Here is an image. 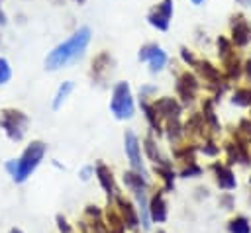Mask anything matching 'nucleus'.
I'll use <instances>...</instances> for the list:
<instances>
[{
    "label": "nucleus",
    "mask_w": 251,
    "mask_h": 233,
    "mask_svg": "<svg viewBox=\"0 0 251 233\" xmlns=\"http://www.w3.org/2000/svg\"><path fill=\"white\" fill-rule=\"evenodd\" d=\"M45 155V145L41 141H33L25 147V151L22 153V157L16 161V172H14V182H24L35 168L37 164L43 161Z\"/></svg>",
    "instance_id": "2"
},
{
    "label": "nucleus",
    "mask_w": 251,
    "mask_h": 233,
    "mask_svg": "<svg viewBox=\"0 0 251 233\" xmlns=\"http://www.w3.org/2000/svg\"><path fill=\"white\" fill-rule=\"evenodd\" d=\"M218 49H220V55H222L224 59L229 57V43H227V39L220 37V39H218Z\"/></svg>",
    "instance_id": "30"
},
{
    "label": "nucleus",
    "mask_w": 251,
    "mask_h": 233,
    "mask_svg": "<svg viewBox=\"0 0 251 233\" xmlns=\"http://www.w3.org/2000/svg\"><path fill=\"white\" fill-rule=\"evenodd\" d=\"M202 174V168L196 164V163H188L182 170H180V176L182 178H192V176H200Z\"/></svg>",
    "instance_id": "26"
},
{
    "label": "nucleus",
    "mask_w": 251,
    "mask_h": 233,
    "mask_svg": "<svg viewBox=\"0 0 251 233\" xmlns=\"http://www.w3.org/2000/svg\"><path fill=\"white\" fill-rule=\"evenodd\" d=\"M10 233H24V231H22V229H18V227H12V229H10Z\"/></svg>",
    "instance_id": "38"
},
{
    "label": "nucleus",
    "mask_w": 251,
    "mask_h": 233,
    "mask_svg": "<svg viewBox=\"0 0 251 233\" xmlns=\"http://www.w3.org/2000/svg\"><path fill=\"white\" fill-rule=\"evenodd\" d=\"M71 90H73V82H71V80H67V82H63V84L59 86V90H57V94H55V100H53V108H55V110L61 108V104L67 100V96L71 94Z\"/></svg>",
    "instance_id": "21"
},
{
    "label": "nucleus",
    "mask_w": 251,
    "mask_h": 233,
    "mask_svg": "<svg viewBox=\"0 0 251 233\" xmlns=\"http://www.w3.org/2000/svg\"><path fill=\"white\" fill-rule=\"evenodd\" d=\"M226 65H227V76L229 78H237L239 76V61H237V57H227L226 59Z\"/></svg>",
    "instance_id": "27"
},
{
    "label": "nucleus",
    "mask_w": 251,
    "mask_h": 233,
    "mask_svg": "<svg viewBox=\"0 0 251 233\" xmlns=\"http://www.w3.org/2000/svg\"><path fill=\"white\" fill-rule=\"evenodd\" d=\"M220 206H222L224 210H231V208H233V198H231L229 194L220 196Z\"/></svg>",
    "instance_id": "32"
},
{
    "label": "nucleus",
    "mask_w": 251,
    "mask_h": 233,
    "mask_svg": "<svg viewBox=\"0 0 251 233\" xmlns=\"http://www.w3.org/2000/svg\"><path fill=\"white\" fill-rule=\"evenodd\" d=\"M0 125L12 141H20L27 127V117L20 110H4L0 114Z\"/></svg>",
    "instance_id": "4"
},
{
    "label": "nucleus",
    "mask_w": 251,
    "mask_h": 233,
    "mask_svg": "<svg viewBox=\"0 0 251 233\" xmlns=\"http://www.w3.org/2000/svg\"><path fill=\"white\" fill-rule=\"evenodd\" d=\"M169 215V210H167V200H165V192L163 190H157L155 196L149 200V217L157 223H163Z\"/></svg>",
    "instance_id": "9"
},
{
    "label": "nucleus",
    "mask_w": 251,
    "mask_h": 233,
    "mask_svg": "<svg viewBox=\"0 0 251 233\" xmlns=\"http://www.w3.org/2000/svg\"><path fill=\"white\" fill-rule=\"evenodd\" d=\"M116 204H118V213H120V217H122L126 229H129V231L137 229V227H139L137 208H135L129 200H126L124 196H116Z\"/></svg>",
    "instance_id": "6"
},
{
    "label": "nucleus",
    "mask_w": 251,
    "mask_h": 233,
    "mask_svg": "<svg viewBox=\"0 0 251 233\" xmlns=\"http://www.w3.org/2000/svg\"><path fill=\"white\" fill-rule=\"evenodd\" d=\"M139 59H141V61H149L153 72H155V70H161V69L165 67V63H167V55H165L157 45H145V47H141Z\"/></svg>",
    "instance_id": "8"
},
{
    "label": "nucleus",
    "mask_w": 251,
    "mask_h": 233,
    "mask_svg": "<svg viewBox=\"0 0 251 233\" xmlns=\"http://www.w3.org/2000/svg\"><path fill=\"white\" fill-rule=\"evenodd\" d=\"M182 57H184V61H188V63H194V57H192V53H188L186 49H182Z\"/></svg>",
    "instance_id": "35"
},
{
    "label": "nucleus",
    "mask_w": 251,
    "mask_h": 233,
    "mask_svg": "<svg viewBox=\"0 0 251 233\" xmlns=\"http://www.w3.org/2000/svg\"><path fill=\"white\" fill-rule=\"evenodd\" d=\"M0 23H6V18H4V14H2V10H0Z\"/></svg>",
    "instance_id": "39"
},
{
    "label": "nucleus",
    "mask_w": 251,
    "mask_h": 233,
    "mask_svg": "<svg viewBox=\"0 0 251 233\" xmlns=\"http://www.w3.org/2000/svg\"><path fill=\"white\" fill-rule=\"evenodd\" d=\"M196 88H198V82H196L194 74H190V72H182V74H180V78H178L176 90H178V94L182 96V100H184V102H190V100L194 98Z\"/></svg>",
    "instance_id": "12"
},
{
    "label": "nucleus",
    "mask_w": 251,
    "mask_h": 233,
    "mask_svg": "<svg viewBox=\"0 0 251 233\" xmlns=\"http://www.w3.org/2000/svg\"><path fill=\"white\" fill-rule=\"evenodd\" d=\"M226 151H227L229 163H243V164H247L249 159H251L249 153H247V149H245V145H243V141L227 143V145H226Z\"/></svg>",
    "instance_id": "15"
},
{
    "label": "nucleus",
    "mask_w": 251,
    "mask_h": 233,
    "mask_svg": "<svg viewBox=\"0 0 251 233\" xmlns=\"http://www.w3.org/2000/svg\"><path fill=\"white\" fill-rule=\"evenodd\" d=\"M233 104H237V106H251V88H239V90H235Z\"/></svg>",
    "instance_id": "23"
},
{
    "label": "nucleus",
    "mask_w": 251,
    "mask_h": 233,
    "mask_svg": "<svg viewBox=\"0 0 251 233\" xmlns=\"http://www.w3.org/2000/svg\"><path fill=\"white\" fill-rule=\"evenodd\" d=\"M157 233H167V231H163V229H157Z\"/></svg>",
    "instance_id": "40"
},
{
    "label": "nucleus",
    "mask_w": 251,
    "mask_h": 233,
    "mask_svg": "<svg viewBox=\"0 0 251 233\" xmlns=\"http://www.w3.org/2000/svg\"><path fill=\"white\" fill-rule=\"evenodd\" d=\"M239 4H243V6H251V0H237Z\"/></svg>",
    "instance_id": "37"
},
{
    "label": "nucleus",
    "mask_w": 251,
    "mask_h": 233,
    "mask_svg": "<svg viewBox=\"0 0 251 233\" xmlns=\"http://www.w3.org/2000/svg\"><path fill=\"white\" fill-rule=\"evenodd\" d=\"M249 184H251V178H249Z\"/></svg>",
    "instance_id": "42"
},
{
    "label": "nucleus",
    "mask_w": 251,
    "mask_h": 233,
    "mask_svg": "<svg viewBox=\"0 0 251 233\" xmlns=\"http://www.w3.org/2000/svg\"><path fill=\"white\" fill-rule=\"evenodd\" d=\"M90 174H92V166H84V168L80 170V178H82V180H88Z\"/></svg>",
    "instance_id": "34"
},
{
    "label": "nucleus",
    "mask_w": 251,
    "mask_h": 233,
    "mask_svg": "<svg viewBox=\"0 0 251 233\" xmlns=\"http://www.w3.org/2000/svg\"><path fill=\"white\" fill-rule=\"evenodd\" d=\"M135 208H137V215H139V225H143V229H149L151 223H149V200H147V194L145 190H135Z\"/></svg>",
    "instance_id": "13"
},
{
    "label": "nucleus",
    "mask_w": 251,
    "mask_h": 233,
    "mask_svg": "<svg viewBox=\"0 0 251 233\" xmlns=\"http://www.w3.org/2000/svg\"><path fill=\"white\" fill-rule=\"evenodd\" d=\"M208 119V123L212 125V131H220V125H218V119L214 116V110H212V102H204V121Z\"/></svg>",
    "instance_id": "25"
},
{
    "label": "nucleus",
    "mask_w": 251,
    "mask_h": 233,
    "mask_svg": "<svg viewBox=\"0 0 251 233\" xmlns=\"http://www.w3.org/2000/svg\"><path fill=\"white\" fill-rule=\"evenodd\" d=\"M233 20L235 22H233V29H231V39H233L235 45H245L251 37V31H249V27H247V23L243 22L241 16H237Z\"/></svg>",
    "instance_id": "16"
},
{
    "label": "nucleus",
    "mask_w": 251,
    "mask_h": 233,
    "mask_svg": "<svg viewBox=\"0 0 251 233\" xmlns=\"http://www.w3.org/2000/svg\"><path fill=\"white\" fill-rule=\"evenodd\" d=\"M153 110L161 116V117H169L171 119H178V114H180V106L175 98H161L153 104Z\"/></svg>",
    "instance_id": "11"
},
{
    "label": "nucleus",
    "mask_w": 251,
    "mask_h": 233,
    "mask_svg": "<svg viewBox=\"0 0 251 233\" xmlns=\"http://www.w3.org/2000/svg\"><path fill=\"white\" fill-rule=\"evenodd\" d=\"M124 149H126V155L129 159V164L135 172L143 174L145 176V168H143V161H141V149H139V141H137V135L133 131H126L124 135Z\"/></svg>",
    "instance_id": "5"
},
{
    "label": "nucleus",
    "mask_w": 251,
    "mask_h": 233,
    "mask_svg": "<svg viewBox=\"0 0 251 233\" xmlns=\"http://www.w3.org/2000/svg\"><path fill=\"white\" fill-rule=\"evenodd\" d=\"M10 76H12V72H10V65H8V61H6V59H0V84L8 82Z\"/></svg>",
    "instance_id": "28"
},
{
    "label": "nucleus",
    "mask_w": 251,
    "mask_h": 233,
    "mask_svg": "<svg viewBox=\"0 0 251 233\" xmlns=\"http://www.w3.org/2000/svg\"><path fill=\"white\" fill-rule=\"evenodd\" d=\"M55 221H57V229H59V233H73V227L69 225V221H67V217L65 215H57L55 217Z\"/></svg>",
    "instance_id": "29"
},
{
    "label": "nucleus",
    "mask_w": 251,
    "mask_h": 233,
    "mask_svg": "<svg viewBox=\"0 0 251 233\" xmlns=\"http://www.w3.org/2000/svg\"><path fill=\"white\" fill-rule=\"evenodd\" d=\"M124 182H126V186L129 188V190H145V186H147V180H145V176L143 174H139V172H135V170H131V172H126L124 174Z\"/></svg>",
    "instance_id": "18"
},
{
    "label": "nucleus",
    "mask_w": 251,
    "mask_h": 233,
    "mask_svg": "<svg viewBox=\"0 0 251 233\" xmlns=\"http://www.w3.org/2000/svg\"><path fill=\"white\" fill-rule=\"evenodd\" d=\"M202 153H206V155H216V153H218V147H216L212 141H206V145H202Z\"/></svg>",
    "instance_id": "33"
},
{
    "label": "nucleus",
    "mask_w": 251,
    "mask_h": 233,
    "mask_svg": "<svg viewBox=\"0 0 251 233\" xmlns=\"http://www.w3.org/2000/svg\"><path fill=\"white\" fill-rule=\"evenodd\" d=\"M171 16H173V2H171V0H163L161 4H157V6L149 12L147 20H149L151 25H155L157 29H163V31H165V29L169 27Z\"/></svg>",
    "instance_id": "7"
},
{
    "label": "nucleus",
    "mask_w": 251,
    "mask_h": 233,
    "mask_svg": "<svg viewBox=\"0 0 251 233\" xmlns=\"http://www.w3.org/2000/svg\"><path fill=\"white\" fill-rule=\"evenodd\" d=\"M145 151H147L149 159H151L153 163H157L159 166H171V163H167V159H163V155L159 153V149L155 147V141H153L151 137L145 139Z\"/></svg>",
    "instance_id": "20"
},
{
    "label": "nucleus",
    "mask_w": 251,
    "mask_h": 233,
    "mask_svg": "<svg viewBox=\"0 0 251 233\" xmlns=\"http://www.w3.org/2000/svg\"><path fill=\"white\" fill-rule=\"evenodd\" d=\"M86 215H88L90 219H100V217H102V211H100L98 206H86Z\"/></svg>",
    "instance_id": "31"
},
{
    "label": "nucleus",
    "mask_w": 251,
    "mask_h": 233,
    "mask_svg": "<svg viewBox=\"0 0 251 233\" xmlns=\"http://www.w3.org/2000/svg\"><path fill=\"white\" fill-rule=\"evenodd\" d=\"M110 108L118 119H129L133 116V98H131V90L127 82H118L114 86Z\"/></svg>",
    "instance_id": "3"
},
{
    "label": "nucleus",
    "mask_w": 251,
    "mask_h": 233,
    "mask_svg": "<svg viewBox=\"0 0 251 233\" xmlns=\"http://www.w3.org/2000/svg\"><path fill=\"white\" fill-rule=\"evenodd\" d=\"M198 70L202 72V76L210 82H218L220 80V72L210 65V63H198Z\"/></svg>",
    "instance_id": "22"
},
{
    "label": "nucleus",
    "mask_w": 251,
    "mask_h": 233,
    "mask_svg": "<svg viewBox=\"0 0 251 233\" xmlns=\"http://www.w3.org/2000/svg\"><path fill=\"white\" fill-rule=\"evenodd\" d=\"M141 108H143V112H145V116H147V119H149V123H151V127L159 133L161 131V123H159V117H157V112L153 110V106H149V104H141Z\"/></svg>",
    "instance_id": "24"
},
{
    "label": "nucleus",
    "mask_w": 251,
    "mask_h": 233,
    "mask_svg": "<svg viewBox=\"0 0 251 233\" xmlns=\"http://www.w3.org/2000/svg\"><path fill=\"white\" fill-rule=\"evenodd\" d=\"M96 176H98V182L100 186L104 188V192L108 194V198H112L116 194V182H114V174L112 170L106 166V164H96Z\"/></svg>",
    "instance_id": "14"
},
{
    "label": "nucleus",
    "mask_w": 251,
    "mask_h": 233,
    "mask_svg": "<svg viewBox=\"0 0 251 233\" xmlns=\"http://www.w3.org/2000/svg\"><path fill=\"white\" fill-rule=\"evenodd\" d=\"M245 72H247V76H249V80H251V59L245 63Z\"/></svg>",
    "instance_id": "36"
},
{
    "label": "nucleus",
    "mask_w": 251,
    "mask_h": 233,
    "mask_svg": "<svg viewBox=\"0 0 251 233\" xmlns=\"http://www.w3.org/2000/svg\"><path fill=\"white\" fill-rule=\"evenodd\" d=\"M227 231L229 233H251V223L243 215H235L227 221Z\"/></svg>",
    "instance_id": "19"
},
{
    "label": "nucleus",
    "mask_w": 251,
    "mask_h": 233,
    "mask_svg": "<svg viewBox=\"0 0 251 233\" xmlns=\"http://www.w3.org/2000/svg\"><path fill=\"white\" fill-rule=\"evenodd\" d=\"M106 227H108V233H126V225L118 210H112V208L106 210Z\"/></svg>",
    "instance_id": "17"
},
{
    "label": "nucleus",
    "mask_w": 251,
    "mask_h": 233,
    "mask_svg": "<svg viewBox=\"0 0 251 233\" xmlns=\"http://www.w3.org/2000/svg\"><path fill=\"white\" fill-rule=\"evenodd\" d=\"M78 2H82V0H78Z\"/></svg>",
    "instance_id": "43"
},
{
    "label": "nucleus",
    "mask_w": 251,
    "mask_h": 233,
    "mask_svg": "<svg viewBox=\"0 0 251 233\" xmlns=\"http://www.w3.org/2000/svg\"><path fill=\"white\" fill-rule=\"evenodd\" d=\"M192 2H194V4H200V2H202V0H192Z\"/></svg>",
    "instance_id": "41"
},
{
    "label": "nucleus",
    "mask_w": 251,
    "mask_h": 233,
    "mask_svg": "<svg viewBox=\"0 0 251 233\" xmlns=\"http://www.w3.org/2000/svg\"><path fill=\"white\" fill-rule=\"evenodd\" d=\"M88 41H90V29H88V27L76 29L67 41H63L61 45H57V47L47 55V59H45V69L57 70V69H61V67L73 63L75 59H78V57L84 53Z\"/></svg>",
    "instance_id": "1"
},
{
    "label": "nucleus",
    "mask_w": 251,
    "mask_h": 233,
    "mask_svg": "<svg viewBox=\"0 0 251 233\" xmlns=\"http://www.w3.org/2000/svg\"><path fill=\"white\" fill-rule=\"evenodd\" d=\"M212 170H214L216 182H218V186H220L222 190H233V188H235L237 180H235V176H233V172H231L229 166L220 164V163H214V164H212Z\"/></svg>",
    "instance_id": "10"
}]
</instances>
